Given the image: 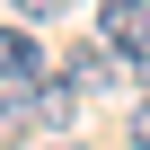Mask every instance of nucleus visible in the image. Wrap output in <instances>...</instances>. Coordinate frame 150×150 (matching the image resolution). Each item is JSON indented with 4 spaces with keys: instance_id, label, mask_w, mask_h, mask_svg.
<instances>
[{
    "instance_id": "nucleus-1",
    "label": "nucleus",
    "mask_w": 150,
    "mask_h": 150,
    "mask_svg": "<svg viewBox=\"0 0 150 150\" xmlns=\"http://www.w3.org/2000/svg\"><path fill=\"white\" fill-rule=\"evenodd\" d=\"M44 80V44L27 27H0V88H35Z\"/></svg>"
},
{
    "instance_id": "nucleus-6",
    "label": "nucleus",
    "mask_w": 150,
    "mask_h": 150,
    "mask_svg": "<svg viewBox=\"0 0 150 150\" xmlns=\"http://www.w3.org/2000/svg\"><path fill=\"white\" fill-rule=\"evenodd\" d=\"M132 80H141V88H150V44H141V53H132Z\"/></svg>"
},
{
    "instance_id": "nucleus-3",
    "label": "nucleus",
    "mask_w": 150,
    "mask_h": 150,
    "mask_svg": "<svg viewBox=\"0 0 150 150\" xmlns=\"http://www.w3.org/2000/svg\"><path fill=\"white\" fill-rule=\"evenodd\" d=\"M97 35H106V44H115V53L132 62V53L150 44V0H106V18H97Z\"/></svg>"
},
{
    "instance_id": "nucleus-2",
    "label": "nucleus",
    "mask_w": 150,
    "mask_h": 150,
    "mask_svg": "<svg viewBox=\"0 0 150 150\" xmlns=\"http://www.w3.org/2000/svg\"><path fill=\"white\" fill-rule=\"evenodd\" d=\"M62 80L80 88V97H97V88H115V80H124V53L97 35V44H80V53H71V71H62Z\"/></svg>"
},
{
    "instance_id": "nucleus-5",
    "label": "nucleus",
    "mask_w": 150,
    "mask_h": 150,
    "mask_svg": "<svg viewBox=\"0 0 150 150\" xmlns=\"http://www.w3.org/2000/svg\"><path fill=\"white\" fill-rule=\"evenodd\" d=\"M18 9H27V18H62L71 0H18Z\"/></svg>"
},
{
    "instance_id": "nucleus-4",
    "label": "nucleus",
    "mask_w": 150,
    "mask_h": 150,
    "mask_svg": "<svg viewBox=\"0 0 150 150\" xmlns=\"http://www.w3.org/2000/svg\"><path fill=\"white\" fill-rule=\"evenodd\" d=\"M124 132H132V150H150V97H141V106L124 115Z\"/></svg>"
},
{
    "instance_id": "nucleus-7",
    "label": "nucleus",
    "mask_w": 150,
    "mask_h": 150,
    "mask_svg": "<svg viewBox=\"0 0 150 150\" xmlns=\"http://www.w3.org/2000/svg\"><path fill=\"white\" fill-rule=\"evenodd\" d=\"M62 150H80V141H62Z\"/></svg>"
}]
</instances>
